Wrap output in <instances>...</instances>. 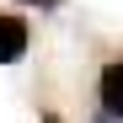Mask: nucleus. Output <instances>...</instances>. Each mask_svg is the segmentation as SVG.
I'll use <instances>...</instances> for the list:
<instances>
[{
	"mask_svg": "<svg viewBox=\"0 0 123 123\" xmlns=\"http://www.w3.org/2000/svg\"><path fill=\"white\" fill-rule=\"evenodd\" d=\"M43 6H59V0H43Z\"/></svg>",
	"mask_w": 123,
	"mask_h": 123,
	"instance_id": "4",
	"label": "nucleus"
},
{
	"mask_svg": "<svg viewBox=\"0 0 123 123\" xmlns=\"http://www.w3.org/2000/svg\"><path fill=\"white\" fill-rule=\"evenodd\" d=\"M102 112H107V118H123V59L102 70Z\"/></svg>",
	"mask_w": 123,
	"mask_h": 123,
	"instance_id": "2",
	"label": "nucleus"
},
{
	"mask_svg": "<svg viewBox=\"0 0 123 123\" xmlns=\"http://www.w3.org/2000/svg\"><path fill=\"white\" fill-rule=\"evenodd\" d=\"M43 123H59V112H43Z\"/></svg>",
	"mask_w": 123,
	"mask_h": 123,
	"instance_id": "3",
	"label": "nucleus"
},
{
	"mask_svg": "<svg viewBox=\"0 0 123 123\" xmlns=\"http://www.w3.org/2000/svg\"><path fill=\"white\" fill-rule=\"evenodd\" d=\"M27 54V22L22 16H0V64H16Z\"/></svg>",
	"mask_w": 123,
	"mask_h": 123,
	"instance_id": "1",
	"label": "nucleus"
}]
</instances>
